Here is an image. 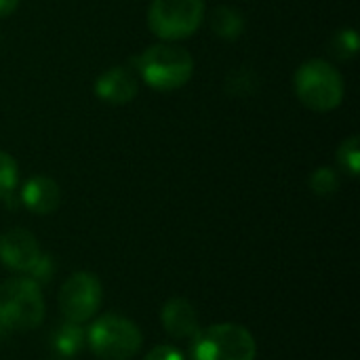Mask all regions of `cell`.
<instances>
[{
  "label": "cell",
  "mask_w": 360,
  "mask_h": 360,
  "mask_svg": "<svg viewBox=\"0 0 360 360\" xmlns=\"http://www.w3.org/2000/svg\"><path fill=\"white\" fill-rule=\"evenodd\" d=\"M101 300H103L101 283L91 272L72 274L59 291V308L65 321H72L78 325L91 321L97 314Z\"/></svg>",
  "instance_id": "cell-7"
},
{
  "label": "cell",
  "mask_w": 360,
  "mask_h": 360,
  "mask_svg": "<svg viewBox=\"0 0 360 360\" xmlns=\"http://www.w3.org/2000/svg\"><path fill=\"white\" fill-rule=\"evenodd\" d=\"M86 344L101 360H129L141 348V331L118 314H105L86 329Z\"/></svg>",
  "instance_id": "cell-5"
},
{
  "label": "cell",
  "mask_w": 360,
  "mask_h": 360,
  "mask_svg": "<svg viewBox=\"0 0 360 360\" xmlns=\"http://www.w3.org/2000/svg\"><path fill=\"white\" fill-rule=\"evenodd\" d=\"M300 101L314 112H331L344 99V78L325 59L304 61L293 78Z\"/></svg>",
  "instance_id": "cell-2"
},
{
  "label": "cell",
  "mask_w": 360,
  "mask_h": 360,
  "mask_svg": "<svg viewBox=\"0 0 360 360\" xmlns=\"http://www.w3.org/2000/svg\"><path fill=\"white\" fill-rule=\"evenodd\" d=\"M137 70L148 86L156 91H175L192 78L194 59L184 46L165 42L148 46L137 59Z\"/></svg>",
  "instance_id": "cell-1"
},
{
  "label": "cell",
  "mask_w": 360,
  "mask_h": 360,
  "mask_svg": "<svg viewBox=\"0 0 360 360\" xmlns=\"http://www.w3.org/2000/svg\"><path fill=\"white\" fill-rule=\"evenodd\" d=\"M61 192L57 181L44 175L30 177L21 188V202L36 215H49L59 207Z\"/></svg>",
  "instance_id": "cell-11"
},
{
  "label": "cell",
  "mask_w": 360,
  "mask_h": 360,
  "mask_svg": "<svg viewBox=\"0 0 360 360\" xmlns=\"http://www.w3.org/2000/svg\"><path fill=\"white\" fill-rule=\"evenodd\" d=\"M40 247L32 232L13 228L0 234V262L17 272H30L40 257Z\"/></svg>",
  "instance_id": "cell-8"
},
{
  "label": "cell",
  "mask_w": 360,
  "mask_h": 360,
  "mask_svg": "<svg viewBox=\"0 0 360 360\" xmlns=\"http://www.w3.org/2000/svg\"><path fill=\"white\" fill-rule=\"evenodd\" d=\"M84 344H86V331L72 321H65L63 325L55 327L51 333V348L61 359L76 356L84 348Z\"/></svg>",
  "instance_id": "cell-12"
},
{
  "label": "cell",
  "mask_w": 360,
  "mask_h": 360,
  "mask_svg": "<svg viewBox=\"0 0 360 360\" xmlns=\"http://www.w3.org/2000/svg\"><path fill=\"white\" fill-rule=\"evenodd\" d=\"M137 78L122 65H114L105 70L97 80H95V93L99 99L114 103V105H124L135 99L137 95Z\"/></svg>",
  "instance_id": "cell-9"
},
{
  "label": "cell",
  "mask_w": 360,
  "mask_h": 360,
  "mask_svg": "<svg viewBox=\"0 0 360 360\" xmlns=\"http://www.w3.org/2000/svg\"><path fill=\"white\" fill-rule=\"evenodd\" d=\"M205 19V0H152L148 8L150 30L167 40L192 36Z\"/></svg>",
  "instance_id": "cell-6"
},
{
  "label": "cell",
  "mask_w": 360,
  "mask_h": 360,
  "mask_svg": "<svg viewBox=\"0 0 360 360\" xmlns=\"http://www.w3.org/2000/svg\"><path fill=\"white\" fill-rule=\"evenodd\" d=\"M19 6V0H0V17H8Z\"/></svg>",
  "instance_id": "cell-20"
},
{
  "label": "cell",
  "mask_w": 360,
  "mask_h": 360,
  "mask_svg": "<svg viewBox=\"0 0 360 360\" xmlns=\"http://www.w3.org/2000/svg\"><path fill=\"white\" fill-rule=\"evenodd\" d=\"M257 346L253 335L232 323L198 329L190 344L192 360H255Z\"/></svg>",
  "instance_id": "cell-3"
},
{
  "label": "cell",
  "mask_w": 360,
  "mask_h": 360,
  "mask_svg": "<svg viewBox=\"0 0 360 360\" xmlns=\"http://www.w3.org/2000/svg\"><path fill=\"white\" fill-rule=\"evenodd\" d=\"M61 360H65V359H61Z\"/></svg>",
  "instance_id": "cell-22"
},
{
  "label": "cell",
  "mask_w": 360,
  "mask_h": 360,
  "mask_svg": "<svg viewBox=\"0 0 360 360\" xmlns=\"http://www.w3.org/2000/svg\"><path fill=\"white\" fill-rule=\"evenodd\" d=\"M42 319L44 300L36 281L19 276L0 285V323L8 331L36 329Z\"/></svg>",
  "instance_id": "cell-4"
},
{
  "label": "cell",
  "mask_w": 360,
  "mask_h": 360,
  "mask_svg": "<svg viewBox=\"0 0 360 360\" xmlns=\"http://www.w3.org/2000/svg\"><path fill=\"white\" fill-rule=\"evenodd\" d=\"M19 179V171H17V162L13 160L11 154L0 150V200L8 198L17 186Z\"/></svg>",
  "instance_id": "cell-14"
},
{
  "label": "cell",
  "mask_w": 360,
  "mask_h": 360,
  "mask_svg": "<svg viewBox=\"0 0 360 360\" xmlns=\"http://www.w3.org/2000/svg\"><path fill=\"white\" fill-rule=\"evenodd\" d=\"M211 27L219 38L234 40L243 34L245 30V19L243 15L232 8V6H217L211 15Z\"/></svg>",
  "instance_id": "cell-13"
},
{
  "label": "cell",
  "mask_w": 360,
  "mask_h": 360,
  "mask_svg": "<svg viewBox=\"0 0 360 360\" xmlns=\"http://www.w3.org/2000/svg\"><path fill=\"white\" fill-rule=\"evenodd\" d=\"M160 321H162L165 331L177 340H188V338L192 340L196 331L200 329L196 308L184 297L169 300L160 312Z\"/></svg>",
  "instance_id": "cell-10"
},
{
  "label": "cell",
  "mask_w": 360,
  "mask_h": 360,
  "mask_svg": "<svg viewBox=\"0 0 360 360\" xmlns=\"http://www.w3.org/2000/svg\"><path fill=\"white\" fill-rule=\"evenodd\" d=\"M27 274L36 283H46L51 278V274H53V262H51V257L49 255H40L38 262L32 266V270Z\"/></svg>",
  "instance_id": "cell-18"
},
{
  "label": "cell",
  "mask_w": 360,
  "mask_h": 360,
  "mask_svg": "<svg viewBox=\"0 0 360 360\" xmlns=\"http://www.w3.org/2000/svg\"><path fill=\"white\" fill-rule=\"evenodd\" d=\"M143 360H184V356H181V352L177 348H173L169 344H162V346L152 348Z\"/></svg>",
  "instance_id": "cell-19"
},
{
  "label": "cell",
  "mask_w": 360,
  "mask_h": 360,
  "mask_svg": "<svg viewBox=\"0 0 360 360\" xmlns=\"http://www.w3.org/2000/svg\"><path fill=\"white\" fill-rule=\"evenodd\" d=\"M6 333H8V329L0 323V338H2V335H6Z\"/></svg>",
  "instance_id": "cell-21"
},
{
  "label": "cell",
  "mask_w": 360,
  "mask_h": 360,
  "mask_svg": "<svg viewBox=\"0 0 360 360\" xmlns=\"http://www.w3.org/2000/svg\"><path fill=\"white\" fill-rule=\"evenodd\" d=\"M333 51L344 59V57H352L359 51V36L354 30H342L335 34L333 38Z\"/></svg>",
  "instance_id": "cell-17"
},
{
  "label": "cell",
  "mask_w": 360,
  "mask_h": 360,
  "mask_svg": "<svg viewBox=\"0 0 360 360\" xmlns=\"http://www.w3.org/2000/svg\"><path fill=\"white\" fill-rule=\"evenodd\" d=\"M338 160L340 165L350 173V175H359L360 171V141L356 135L348 137L340 150H338Z\"/></svg>",
  "instance_id": "cell-15"
},
{
  "label": "cell",
  "mask_w": 360,
  "mask_h": 360,
  "mask_svg": "<svg viewBox=\"0 0 360 360\" xmlns=\"http://www.w3.org/2000/svg\"><path fill=\"white\" fill-rule=\"evenodd\" d=\"M310 188L319 196H329L338 190V175L329 167H321L310 175Z\"/></svg>",
  "instance_id": "cell-16"
}]
</instances>
